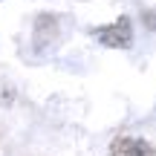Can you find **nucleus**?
Masks as SVG:
<instances>
[{
    "label": "nucleus",
    "mask_w": 156,
    "mask_h": 156,
    "mask_svg": "<svg viewBox=\"0 0 156 156\" xmlns=\"http://www.w3.org/2000/svg\"><path fill=\"white\" fill-rule=\"evenodd\" d=\"M95 35H98V41H101L104 46H113V49H127V46L133 44V29H130V17H127V15H122L116 23L95 29Z\"/></svg>",
    "instance_id": "1"
},
{
    "label": "nucleus",
    "mask_w": 156,
    "mask_h": 156,
    "mask_svg": "<svg viewBox=\"0 0 156 156\" xmlns=\"http://www.w3.org/2000/svg\"><path fill=\"white\" fill-rule=\"evenodd\" d=\"M107 156H156V147L147 145L145 139H130V136H122L110 145V153Z\"/></svg>",
    "instance_id": "2"
},
{
    "label": "nucleus",
    "mask_w": 156,
    "mask_h": 156,
    "mask_svg": "<svg viewBox=\"0 0 156 156\" xmlns=\"http://www.w3.org/2000/svg\"><path fill=\"white\" fill-rule=\"evenodd\" d=\"M58 35V17L55 15H41L38 20H35V46H44V44H49L52 38Z\"/></svg>",
    "instance_id": "3"
},
{
    "label": "nucleus",
    "mask_w": 156,
    "mask_h": 156,
    "mask_svg": "<svg viewBox=\"0 0 156 156\" xmlns=\"http://www.w3.org/2000/svg\"><path fill=\"white\" fill-rule=\"evenodd\" d=\"M142 23H145V29L156 32V9H145L142 12Z\"/></svg>",
    "instance_id": "4"
}]
</instances>
